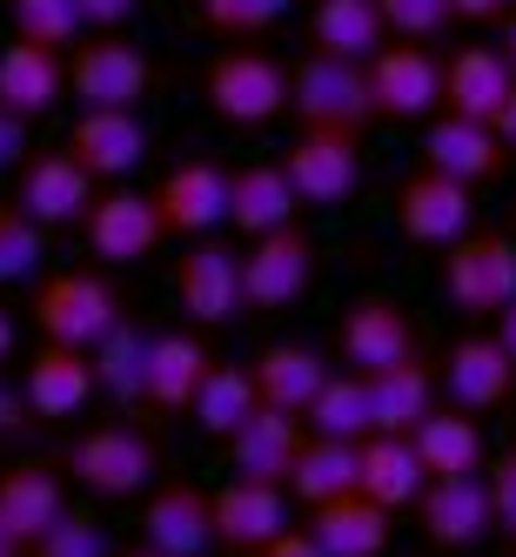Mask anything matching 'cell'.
Returning <instances> with one entry per match:
<instances>
[{"instance_id":"d590c367","label":"cell","mask_w":516,"mask_h":557,"mask_svg":"<svg viewBox=\"0 0 516 557\" xmlns=\"http://www.w3.org/2000/svg\"><path fill=\"white\" fill-rule=\"evenodd\" d=\"M355 491V444L349 436H302V450H295V470H289V497L302 504H329Z\"/></svg>"},{"instance_id":"8d00e7d4","label":"cell","mask_w":516,"mask_h":557,"mask_svg":"<svg viewBox=\"0 0 516 557\" xmlns=\"http://www.w3.org/2000/svg\"><path fill=\"white\" fill-rule=\"evenodd\" d=\"M255 404H262V396H255V376L242 363H209V376H202V389H194L188 410H194V423H202L209 436H228Z\"/></svg>"},{"instance_id":"ee69618b","label":"cell","mask_w":516,"mask_h":557,"mask_svg":"<svg viewBox=\"0 0 516 557\" xmlns=\"http://www.w3.org/2000/svg\"><path fill=\"white\" fill-rule=\"evenodd\" d=\"M483 484H490V517H496V531L516 537V444H509L496 463H483Z\"/></svg>"},{"instance_id":"83f0119b","label":"cell","mask_w":516,"mask_h":557,"mask_svg":"<svg viewBox=\"0 0 516 557\" xmlns=\"http://www.w3.org/2000/svg\"><path fill=\"white\" fill-rule=\"evenodd\" d=\"M249 376H255V396H262V404L302 417V410L315 404V389L336 376V363H329L315 343H268L255 363H249Z\"/></svg>"},{"instance_id":"ab89813d","label":"cell","mask_w":516,"mask_h":557,"mask_svg":"<svg viewBox=\"0 0 516 557\" xmlns=\"http://www.w3.org/2000/svg\"><path fill=\"white\" fill-rule=\"evenodd\" d=\"M48 256V228L34 222L21 202H0V283H21V275H34Z\"/></svg>"},{"instance_id":"8fae6325","label":"cell","mask_w":516,"mask_h":557,"mask_svg":"<svg viewBox=\"0 0 516 557\" xmlns=\"http://www.w3.org/2000/svg\"><path fill=\"white\" fill-rule=\"evenodd\" d=\"M282 175L295 182L302 209H336L363 182V135L342 128H295V141L282 148Z\"/></svg>"},{"instance_id":"52a82bcc","label":"cell","mask_w":516,"mask_h":557,"mask_svg":"<svg viewBox=\"0 0 516 557\" xmlns=\"http://www.w3.org/2000/svg\"><path fill=\"white\" fill-rule=\"evenodd\" d=\"M148 88H154V61L122 34H95V41L67 48V95L81 108H141Z\"/></svg>"},{"instance_id":"681fc988","label":"cell","mask_w":516,"mask_h":557,"mask_svg":"<svg viewBox=\"0 0 516 557\" xmlns=\"http://www.w3.org/2000/svg\"><path fill=\"white\" fill-rule=\"evenodd\" d=\"M450 14L483 27V21H503V14H509V0H450Z\"/></svg>"},{"instance_id":"cb8c5ba5","label":"cell","mask_w":516,"mask_h":557,"mask_svg":"<svg viewBox=\"0 0 516 557\" xmlns=\"http://www.w3.org/2000/svg\"><path fill=\"white\" fill-rule=\"evenodd\" d=\"M275 531H289V484H249V476H235V484L215 491V544L255 557Z\"/></svg>"},{"instance_id":"484cf974","label":"cell","mask_w":516,"mask_h":557,"mask_svg":"<svg viewBox=\"0 0 516 557\" xmlns=\"http://www.w3.org/2000/svg\"><path fill=\"white\" fill-rule=\"evenodd\" d=\"M516 88V67L503 48H456L443 61V108L450 114H469V122H490L496 128V114Z\"/></svg>"},{"instance_id":"6da1fadb","label":"cell","mask_w":516,"mask_h":557,"mask_svg":"<svg viewBox=\"0 0 516 557\" xmlns=\"http://www.w3.org/2000/svg\"><path fill=\"white\" fill-rule=\"evenodd\" d=\"M289 114L295 128H342L369 135L376 128V95H369V61H336V54H302L289 67Z\"/></svg>"},{"instance_id":"9a60e30c","label":"cell","mask_w":516,"mask_h":557,"mask_svg":"<svg viewBox=\"0 0 516 557\" xmlns=\"http://www.w3.org/2000/svg\"><path fill=\"white\" fill-rule=\"evenodd\" d=\"M436 389H443L456 410L490 417V410H503L509 396H516V356H509L496 336H456V343L443 349Z\"/></svg>"},{"instance_id":"4fadbf2b","label":"cell","mask_w":516,"mask_h":557,"mask_svg":"<svg viewBox=\"0 0 516 557\" xmlns=\"http://www.w3.org/2000/svg\"><path fill=\"white\" fill-rule=\"evenodd\" d=\"M81 228H88V249H95V262H108V269L148 262L154 249L168 243V222H162V209H154V195H141V188H122V182H114L108 195H95Z\"/></svg>"},{"instance_id":"b9f144b4","label":"cell","mask_w":516,"mask_h":557,"mask_svg":"<svg viewBox=\"0 0 516 557\" xmlns=\"http://www.w3.org/2000/svg\"><path fill=\"white\" fill-rule=\"evenodd\" d=\"M282 14H289V0H202V21L215 34H228V41H255Z\"/></svg>"},{"instance_id":"836d02e7","label":"cell","mask_w":516,"mask_h":557,"mask_svg":"<svg viewBox=\"0 0 516 557\" xmlns=\"http://www.w3.org/2000/svg\"><path fill=\"white\" fill-rule=\"evenodd\" d=\"M309 41H315V54L369 61V54L389 41V27H382V8H376V0H315Z\"/></svg>"},{"instance_id":"4316f807","label":"cell","mask_w":516,"mask_h":557,"mask_svg":"<svg viewBox=\"0 0 516 557\" xmlns=\"http://www.w3.org/2000/svg\"><path fill=\"white\" fill-rule=\"evenodd\" d=\"M61 95H67V54L61 48H34V41L0 48V108H14L21 122H41L48 108H61Z\"/></svg>"},{"instance_id":"7a4b0ae2","label":"cell","mask_w":516,"mask_h":557,"mask_svg":"<svg viewBox=\"0 0 516 557\" xmlns=\"http://www.w3.org/2000/svg\"><path fill=\"white\" fill-rule=\"evenodd\" d=\"M67 476L81 484L88 497H141L154 484V470H162V444H154L148 430L135 423H95L67 444Z\"/></svg>"},{"instance_id":"bcb514c9","label":"cell","mask_w":516,"mask_h":557,"mask_svg":"<svg viewBox=\"0 0 516 557\" xmlns=\"http://www.w3.org/2000/svg\"><path fill=\"white\" fill-rule=\"evenodd\" d=\"M135 8H141V0H81L88 27H101V34H122V27L135 21Z\"/></svg>"},{"instance_id":"2e32d148","label":"cell","mask_w":516,"mask_h":557,"mask_svg":"<svg viewBox=\"0 0 516 557\" xmlns=\"http://www.w3.org/2000/svg\"><path fill=\"white\" fill-rule=\"evenodd\" d=\"M21 396H27L34 423H67V417H81L95 396H101L95 356L74 349V343H41V349L27 356V370H21Z\"/></svg>"},{"instance_id":"f6af8a7d","label":"cell","mask_w":516,"mask_h":557,"mask_svg":"<svg viewBox=\"0 0 516 557\" xmlns=\"http://www.w3.org/2000/svg\"><path fill=\"white\" fill-rule=\"evenodd\" d=\"M27 128H34V122H21L14 108H0V175L27 162Z\"/></svg>"},{"instance_id":"9f6ffc18","label":"cell","mask_w":516,"mask_h":557,"mask_svg":"<svg viewBox=\"0 0 516 557\" xmlns=\"http://www.w3.org/2000/svg\"><path fill=\"white\" fill-rule=\"evenodd\" d=\"M108 557H162L154 544H128V550H108Z\"/></svg>"},{"instance_id":"3957f363","label":"cell","mask_w":516,"mask_h":557,"mask_svg":"<svg viewBox=\"0 0 516 557\" xmlns=\"http://www.w3.org/2000/svg\"><path fill=\"white\" fill-rule=\"evenodd\" d=\"M122 315H128L122 289H114L108 275H95V269H61V275H48V283L34 289V330H41V343L95 349Z\"/></svg>"},{"instance_id":"8992f818","label":"cell","mask_w":516,"mask_h":557,"mask_svg":"<svg viewBox=\"0 0 516 557\" xmlns=\"http://www.w3.org/2000/svg\"><path fill=\"white\" fill-rule=\"evenodd\" d=\"M443 296L463 315H496L516 302V235L469 228L443 249Z\"/></svg>"},{"instance_id":"11a10c76","label":"cell","mask_w":516,"mask_h":557,"mask_svg":"<svg viewBox=\"0 0 516 557\" xmlns=\"http://www.w3.org/2000/svg\"><path fill=\"white\" fill-rule=\"evenodd\" d=\"M503 54H509V67H516V14H503Z\"/></svg>"},{"instance_id":"60d3db41","label":"cell","mask_w":516,"mask_h":557,"mask_svg":"<svg viewBox=\"0 0 516 557\" xmlns=\"http://www.w3.org/2000/svg\"><path fill=\"white\" fill-rule=\"evenodd\" d=\"M27 557H108V537L88 510H61L54 524L27 544Z\"/></svg>"},{"instance_id":"d6986e66","label":"cell","mask_w":516,"mask_h":557,"mask_svg":"<svg viewBox=\"0 0 516 557\" xmlns=\"http://www.w3.org/2000/svg\"><path fill=\"white\" fill-rule=\"evenodd\" d=\"M416 524L436 550H469L496 531L490 517V484L483 476H429L416 497Z\"/></svg>"},{"instance_id":"ba28073f","label":"cell","mask_w":516,"mask_h":557,"mask_svg":"<svg viewBox=\"0 0 516 557\" xmlns=\"http://www.w3.org/2000/svg\"><path fill=\"white\" fill-rule=\"evenodd\" d=\"M476 222V188L443 175V169H416L395 182V228H403V243L416 249H450L456 235H469Z\"/></svg>"},{"instance_id":"d6a6232c","label":"cell","mask_w":516,"mask_h":557,"mask_svg":"<svg viewBox=\"0 0 516 557\" xmlns=\"http://www.w3.org/2000/svg\"><path fill=\"white\" fill-rule=\"evenodd\" d=\"M61 510H67V491H61V476H54L48 463H14V470H0V524H8L21 544H34Z\"/></svg>"},{"instance_id":"5bb4252c","label":"cell","mask_w":516,"mask_h":557,"mask_svg":"<svg viewBox=\"0 0 516 557\" xmlns=\"http://www.w3.org/2000/svg\"><path fill=\"white\" fill-rule=\"evenodd\" d=\"M41 228H81L88 222V202H95V175L74 162L67 148H48V154H27L14 169V195Z\"/></svg>"},{"instance_id":"ffe728a7","label":"cell","mask_w":516,"mask_h":557,"mask_svg":"<svg viewBox=\"0 0 516 557\" xmlns=\"http://www.w3.org/2000/svg\"><path fill=\"white\" fill-rule=\"evenodd\" d=\"M423 162L429 169H443L469 188H483L509 169V148L490 122H469V114H450V108H436L429 114V128H423Z\"/></svg>"},{"instance_id":"816d5d0a","label":"cell","mask_w":516,"mask_h":557,"mask_svg":"<svg viewBox=\"0 0 516 557\" xmlns=\"http://www.w3.org/2000/svg\"><path fill=\"white\" fill-rule=\"evenodd\" d=\"M496 135H503V148L516 154V88H509V101H503V114H496Z\"/></svg>"},{"instance_id":"7402d4cb","label":"cell","mask_w":516,"mask_h":557,"mask_svg":"<svg viewBox=\"0 0 516 557\" xmlns=\"http://www.w3.org/2000/svg\"><path fill=\"white\" fill-rule=\"evenodd\" d=\"M209 343L194 330H154L148 336V363H141V404L154 417H181L194 404V389L209 376Z\"/></svg>"},{"instance_id":"f546056e","label":"cell","mask_w":516,"mask_h":557,"mask_svg":"<svg viewBox=\"0 0 516 557\" xmlns=\"http://www.w3.org/2000/svg\"><path fill=\"white\" fill-rule=\"evenodd\" d=\"M363 389H369V436H376V430L410 436V430L436 410V370H429V356H410V363L369 370Z\"/></svg>"},{"instance_id":"f907efd6","label":"cell","mask_w":516,"mask_h":557,"mask_svg":"<svg viewBox=\"0 0 516 557\" xmlns=\"http://www.w3.org/2000/svg\"><path fill=\"white\" fill-rule=\"evenodd\" d=\"M490 323H496L490 336H496V343H503V349L516 356V302H509V309H496V315H490Z\"/></svg>"},{"instance_id":"c3c4849f","label":"cell","mask_w":516,"mask_h":557,"mask_svg":"<svg viewBox=\"0 0 516 557\" xmlns=\"http://www.w3.org/2000/svg\"><path fill=\"white\" fill-rule=\"evenodd\" d=\"M27 417H34V410H27L21 383H8V376H0V436H14V430H21Z\"/></svg>"},{"instance_id":"1f68e13d","label":"cell","mask_w":516,"mask_h":557,"mask_svg":"<svg viewBox=\"0 0 516 557\" xmlns=\"http://www.w3.org/2000/svg\"><path fill=\"white\" fill-rule=\"evenodd\" d=\"M410 444L423 457L429 476H483L490 463V444H483V417H469V410H429L416 430H410Z\"/></svg>"},{"instance_id":"4dcf8cb0","label":"cell","mask_w":516,"mask_h":557,"mask_svg":"<svg viewBox=\"0 0 516 557\" xmlns=\"http://www.w3.org/2000/svg\"><path fill=\"white\" fill-rule=\"evenodd\" d=\"M295 209H302V195H295V182L282 175V162H242V169H228V222L249 235H268V228H282V222H295Z\"/></svg>"},{"instance_id":"d4e9b609","label":"cell","mask_w":516,"mask_h":557,"mask_svg":"<svg viewBox=\"0 0 516 557\" xmlns=\"http://www.w3.org/2000/svg\"><path fill=\"white\" fill-rule=\"evenodd\" d=\"M423 484H429V470H423V457H416L410 436L376 430V436L355 444V491H363L369 504H382V510H416Z\"/></svg>"},{"instance_id":"f35d334b","label":"cell","mask_w":516,"mask_h":557,"mask_svg":"<svg viewBox=\"0 0 516 557\" xmlns=\"http://www.w3.org/2000/svg\"><path fill=\"white\" fill-rule=\"evenodd\" d=\"M8 8V27H14V41H34V48H74L88 34V14H81V0H0Z\"/></svg>"},{"instance_id":"7bdbcfd3","label":"cell","mask_w":516,"mask_h":557,"mask_svg":"<svg viewBox=\"0 0 516 557\" xmlns=\"http://www.w3.org/2000/svg\"><path fill=\"white\" fill-rule=\"evenodd\" d=\"M382 8V27H389V41H436L456 14H450V0H376Z\"/></svg>"},{"instance_id":"30bf717a","label":"cell","mask_w":516,"mask_h":557,"mask_svg":"<svg viewBox=\"0 0 516 557\" xmlns=\"http://www.w3.org/2000/svg\"><path fill=\"white\" fill-rule=\"evenodd\" d=\"M369 95L376 122H429L443 108V61L429 54V41H382L369 54Z\"/></svg>"},{"instance_id":"e575fe53","label":"cell","mask_w":516,"mask_h":557,"mask_svg":"<svg viewBox=\"0 0 516 557\" xmlns=\"http://www.w3.org/2000/svg\"><path fill=\"white\" fill-rule=\"evenodd\" d=\"M95 383L114 410H141V363H148V330L135 323V315H122L95 349Z\"/></svg>"},{"instance_id":"e0dca14e","label":"cell","mask_w":516,"mask_h":557,"mask_svg":"<svg viewBox=\"0 0 516 557\" xmlns=\"http://www.w3.org/2000/svg\"><path fill=\"white\" fill-rule=\"evenodd\" d=\"M61 148L95 182H122V175L141 169V154H148V122H141V108H81Z\"/></svg>"},{"instance_id":"5b68a950","label":"cell","mask_w":516,"mask_h":557,"mask_svg":"<svg viewBox=\"0 0 516 557\" xmlns=\"http://www.w3.org/2000/svg\"><path fill=\"white\" fill-rule=\"evenodd\" d=\"M315 289V235L302 222H282L249 243L242 256V309L249 315H282Z\"/></svg>"},{"instance_id":"ac0fdd59","label":"cell","mask_w":516,"mask_h":557,"mask_svg":"<svg viewBox=\"0 0 516 557\" xmlns=\"http://www.w3.org/2000/svg\"><path fill=\"white\" fill-rule=\"evenodd\" d=\"M154 209H162L168 235H181V243H194V235H215L228 222V169L209 162V154H188V162H175L162 175V188H154Z\"/></svg>"},{"instance_id":"7dc6e473","label":"cell","mask_w":516,"mask_h":557,"mask_svg":"<svg viewBox=\"0 0 516 557\" xmlns=\"http://www.w3.org/2000/svg\"><path fill=\"white\" fill-rule=\"evenodd\" d=\"M255 557H329V550H323V544L309 537V524H302V531L289 524V531H275V537H268V544H262Z\"/></svg>"},{"instance_id":"db71d44e","label":"cell","mask_w":516,"mask_h":557,"mask_svg":"<svg viewBox=\"0 0 516 557\" xmlns=\"http://www.w3.org/2000/svg\"><path fill=\"white\" fill-rule=\"evenodd\" d=\"M0 557H27V544H21V537H14L8 524H0Z\"/></svg>"},{"instance_id":"44dd1931","label":"cell","mask_w":516,"mask_h":557,"mask_svg":"<svg viewBox=\"0 0 516 557\" xmlns=\"http://www.w3.org/2000/svg\"><path fill=\"white\" fill-rule=\"evenodd\" d=\"M222 450H228V470L249 476V484H289L295 450H302V417L275 410V404H255L222 436Z\"/></svg>"},{"instance_id":"9c48e42d","label":"cell","mask_w":516,"mask_h":557,"mask_svg":"<svg viewBox=\"0 0 516 557\" xmlns=\"http://www.w3.org/2000/svg\"><path fill=\"white\" fill-rule=\"evenodd\" d=\"M336 356L355 376H369V370H389V363L423 356V330H416V315L395 296H355L342 309V323H336Z\"/></svg>"},{"instance_id":"603a6c76","label":"cell","mask_w":516,"mask_h":557,"mask_svg":"<svg viewBox=\"0 0 516 557\" xmlns=\"http://www.w3.org/2000/svg\"><path fill=\"white\" fill-rule=\"evenodd\" d=\"M141 544L162 557H202L215 544V497L194 484H154L141 504Z\"/></svg>"},{"instance_id":"f1b7e54d","label":"cell","mask_w":516,"mask_h":557,"mask_svg":"<svg viewBox=\"0 0 516 557\" xmlns=\"http://www.w3.org/2000/svg\"><path fill=\"white\" fill-rule=\"evenodd\" d=\"M389 517L395 510L369 504L363 491H342L329 504H309V537L323 544L329 557H382L389 550V531H395Z\"/></svg>"},{"instance_id":"74e56055","label":"cell","mask_w":516,"mask_h":557,"mask_svg":"<svg viewBox=\"0 0 516 557\" xmlns=\"http://www.w3.org/2000/svg\"><path fill=\"white\" fill-rule=\"evenodd\" d=\"M302 423L315 436H349V444H363L369 436V389L355 370H336L323 389H315V404L302 410Z\"/></svg>"},{"instance_id":"7c38bea8","label":"cell","mask_w":516,"mask_h":557,"mask_svg":"<svg viewBox=\"0 0 516 557\" xmlns=\"http://www.w3.org/2000/svg\"><path fill=\"white\" fill-rule=\"evenodd\" d=\"M175 302L194 330H222L242 315V256L215 235H194L175 256Z\"/></svg>"},{"instance_id":"277c9868","label":"cell","mask_w":516,"mask_h":557,"mask_svg":"<svg viewBox=\"0 0 516 557\" xmlns=\"http://www.w3.org/2000/svg\"><path fill=\"white\" fill-rule=\"evenodd\" d=\"M209 108L228 128H268L275 114H289V67L268 48H228L209 61Z\"/></svg>"},{"instance_id":"f5cc1de1","label":"cell","mask_w":516,"mask_h":557,"mask_svg":"<svg viewBox=\"0 0 516 557\" xmlns=\"http://www.w3.org/2000/svg\"><path fill=\"white\" fill-rule=\"evenodd\" d=\"M8 356H14V315L0 309V363H8Z\"/></svg>"}]
</instances>
